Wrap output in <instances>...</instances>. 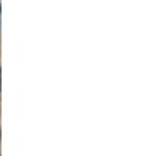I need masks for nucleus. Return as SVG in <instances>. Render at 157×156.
I'll return each mask as SVG.
<instances>
[{"instance_id":"f257e3e1","label":"nucleus","mask_w":157,"mask_h":156,"mask_svg":"<svg viewBox=\"0 0 157 156\" xmlns=\"http://www.w3.org/2000/svg\"><path fill=\"white\" fill-rule=\"evenodd\" d=\"M0 90H2V81H0Z\"/></svg>"}]
</instances>
